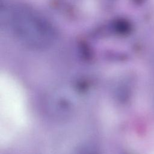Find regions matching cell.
I'll return each instance as SVG.
<instances>
[{
	"instance_id": "1",
	"label": "cell",
	"mask_w": 154,
	"mask_h": 154,
	"mask_svg": "<svg viewBox=\"0 0 154 154\" xmlns=\"http://www.w3.org/2000/svg\"><path fill=\"white\" fill-rule=\"evenodd\" d=\"M4 14L11 31L25 45L34 49H44L54 42V28L32 8L15 4L5 8Z\"/></svg>"
}]
</instances>
